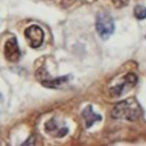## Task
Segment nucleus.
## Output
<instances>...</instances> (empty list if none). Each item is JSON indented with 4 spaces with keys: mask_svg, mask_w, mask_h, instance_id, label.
Listing matches in <instances>:
<instances>
[{
    "mask_svg": "<svg viewBox=\"0 0 146 146\" xmlns=\"http://www.w3.org/2000/svg\"><path fill=\"white\" fill-rule=\"evenodd\" d=\"M141 107L135 99H127L117 103L113 107L111 115L114 119L125 117L129 121H135L141 115Z\"/></svg>",
    "mask_w": 146,
    "mask_h": 146,
    "instance_id": "1",
    "label": "nucleus"
},
{
    "mask_svg": "<svg viewBox=\"0 0 146 146\" xmlns=\"http://www.w3.org/2000/svg\"><path fill=\"white\" fill-rule=\"evenodd\" d=\"M114 21L108 13H99L96 17V30L102 39H107L114 32Z\"/></svg>",
    "mask_w": 146,
    "mask_h": 146,
    "instance_id": "2",
    "label": "nucleus"
},
{
    "mask_svg": "<svg viewBox=\"0 0 146 146\" xmlns=\"http://www.w3.org/2000/svg\"><path fill=\"white\" fill-rule=\"evenodd\" d=\"M25 38L27 39L30 46L32 48H38L43 42V31L38 25H31L25 30Z\"/></svg>",
    "mask_w": 146,
    "mask_h": 146,
    "instance_id": "3",
    "label": "nucleus"
},
{
    "mask_svg": "<svg viewBox=\"0 0 146 146\" xmlns=\"http://www.w3.org/2000/svg\"><path fill=\"white\" fill-rule=\"evenodd\" d=\"M136 83H137V76L133 73H128L123 78V81L120 84H117V86H115V87L110 89V95L112 97H119V96H121L124 92V89L131 88Z\"/></svg>",
    "mask_w": 146,
    "mask_h": 146,
    "instance_id": "4",
    "label": "nucleus"
},
{
    "mask_svg": "<svg viewBox=\"0 0 146 146\" xmlns=\"http://www.w3.org/2000/svg\"><path fill=\"white\" fill-rule=\"evenodd\" d=\"M3 52H5V57L7 60L13 62V63L18 62V59L21 58V50H19L16 38L13 36L6 42Z\"/></svg>",
    "mask_w": 146,
    "mask_h": 146,
    "instance_id": "5",
    "label": "nucleus"
},
{
    "mask_svg": "<svg viewBox=\"0 0 146 146\" xmlns=\"http://www.w3.org/2000/svg\"><path fill=\"white\" fill-rule=\"evenodd\" d=\"M36 76H38L39 81H40L43 86L49 87V88L58 87L59 84L66 82L67 79H68V76H60V78H57V79H51V78H49L48 73H47L44 70H39L38 73H36Z\"/></svg>",
    "mask_w": 146,
    "mask_h": 146,
    "instance_id": "6",
    "label": "nucleus"
},
{
    "mask_svg": "<svg viewBox=\"0 0 146 146\" xmlns=\"http://www.w3.org/2000/svg\"><path fill=\"white\" fill-rule=\"evenodd\" d=\"M44 130H46L49 135H51V136H54V137H57V138L64 137V136L67 133V131H68L67 127L59 125L58 122H57L55 119H50V120L44 124Z\"/></svg>",
    "mask_w": 146,
    "mask_h": 146,
    "instance_id": "7",
    "label": "nucleus"
},
{
    "mask_svg": "<svg viewBox=\"0 0 146 146\" xmlns=\"http://www.w3.org/2000/svg\"><path fill=\"white\" fill-rule=\"evenodd\" d=\"M82 117L84 119L86 128H90L95 122L102 120V115L96 114V113L92 111V106H90V105H88V106L82 111Z\"/></svg>",
    "mask_w": 146,
    "mask_h": 146,
    "instance_id": "8",
    "label": "nucleus"
},
{
    "mask_svg": "<svg viewBox=\"0 0 146 146\" xmlns=\"http://www.w3.org/2000/svg\"><path fill=\"white\" fill-rule=\"evenodd\" d=\"M133 15L137 19H145L146 18V7L144 6H136L133 10Z\"/></svg>",
    "mask_w": 146,
    "mask_h": 146,
    "instance_id": "9",
    "label": "nucleus"
},
{
    "mask_svg": "<svg viewBox=\"0 0 146 146\" xmlns=\"http://www.w3.org/2000/svg\"><path fill=\"white\" fill-rule=\"evenodd\" d=\"M112 1H113L114 6H115V7H117V8L124 7V6H127V5H128V2H129V0H112Z\"/></svg>",
    "mask_w": 146,
    "mask_h": 146,
    "instance_id": "10",
    "label": "nucleus"
}]
</instances>
